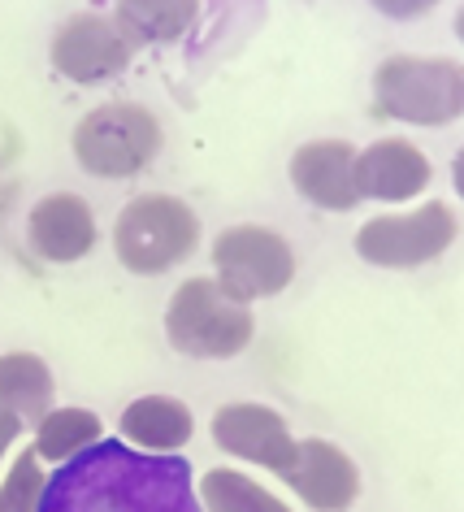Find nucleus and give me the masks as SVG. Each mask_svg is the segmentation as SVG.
Listing matches in <instances>:
<instances>
[{
    "label": "nucleus",
    "instance_id": "1",
    "mask_svg": "<svg viewBox=\"0 0 464 512\" xmlns=\"http://www.w3.org/2000/svg\"><path fill=\"white\" fill-rule=\"evenodd\" d=\"M40 512H204L183 456H152L105 439L48 473Z\"/></svg>",
    "mask_w": 464,
    "mask_h": 512
},
{
    "label": "nucleus",
    "instance_id": "2",
    "mask_svg": "<svg viewBox=\"0 0 464 512\" xmlns=\"http://www.w3.org/2000/svg\"><path fill=\"white\" fill-rule=\"evenodd\" d=\"M252 304L235 300L217 278H187L165 309V339L191 361H230L252 343Z\"/></svg>",
    "mask_w": 464,
    "mask_h": 512
},
{
    "label": "nucleus",
    "instance_id": "3",
    "mask_svg": "<svg viewBox=\"0 0 464 512\" xmlns=\"http://www.w3.org/2000/svg\"><path fill=\"white\" fill-rule=\"evenodd\" d=\"M200 248V217L187 200L165 196V191H144L126 200L118 222H113V252L131 274L157 278L170 274Z\"/></svg>",
    "mask_w": 464,
    "mask_h": 512
},
{
    "label": "nucleus",
    "instance_id": "4",
    "mask_svg": "<svg viewBox=\"0 0 464 512\" xmlns=\"http://www.w3.org/2000/svg\"><path fill=\"white\" fill-rule=\"evenodd\" d=\"M373 113L408 126H447L464 118V66L417 53L386 57L373 70Z\"/></svg>",
    "mask_w": 464,
    "mask_h": 512
},
{
    "label": "nucleus",
    "instance_id": "5",
    "mask_svg": "<svg viewBox=\"0 0 464 512\" xmlns=\"http://www.w3.org/2000/svg\"><path fill=\"white\" fill-rule=\"evenodd\" d=\"M161 122L157 113L135 100H109L87 109L74 126V161L96 178H131L148 170L161 152Z\"/></svg>",
    "mask_w": 464,
    "mask_h": 512
},
{
    "label": "nucleus",
    "instance_id": "6",
    "mask_svg": "<svg viewBox=\"0 0 464 512\" xmlns=\"http://www.w3.org/2000/svg\"><path fill=\"white\" fill-rule=\"evenodd\" d=\"M209 256H213V278L243 304L274 300L295 278L291 243L269 226H252V222L226 226L222 235L213 239Z\"/></svg>",
    "mask_w": 464,
    "mask_h": 512
},
{
    "label": "nucleus",
    "instance_id": "7",
    "mask_svg": "<svg viewBox=\"0 0 464 512\" xmlns=\"http://www.w3.org/2000/svg\"><path fill=\"white\" fill-rule=\"evenodd\" d=\"M456 243V213L447 200H425L412 213H382L356 230L360 261L378 270H421Z\"/></svg>",
    "mask_w": 464,
    "mask_h": 512
},
{
    "label": "nucleus",
    "instance_id": "8",
    "mask_svg": "<svg viewBox=\"0 0 464 512\" xmlns=\"http://www.w3.org/2000/svg\"><path fill=\"white\" fill-rule=\"evenodd\" d=\"M135 44L126 40V31L118 27V18L105 14H74L57 27L53 44H48V57H53V70L74 79L79 87H100L131 66Z\"/></svg>",
    "mask_w": 464,
    "mask_h": 512
},
{
    "label": "nucleus",
    "instance_id": "9",
    "mask_svg": "<svg viewBox=\"0 0 464 512\" xmlns=\"http://www.w3.org/2000/svg\"><path fill=\"white\" fill-rule=\"evenodd\" d=\"M213 443L222 447L226 456L235 460H248L256 469H269V473H287L291 460H295V447L300 439L291 434L287 417L269 404H252V400H235V404H222L213 413Z\"/></svg>",
    "mask_w": 464,
    "mask_h": 512
},
{
    "label": "nucleus",
    "instance_id": "10",
    "mask_svg": "<svg viewBox=\"0 0 464 512\" xmlns=\"http://www.w3.org/2000/svg\"><path fill=\"white\" fill-rule=\"evenodd\" d=\"M291 495H300L313 512H347L360 499L356 460L330 439H300L291 469L282 473Z\"/></svg>",
    "mask_w": 464,
    "mask_h": 512
},
{
    "label": "nucleus",
    "instance_id": "11",
    "mask_svg": "<svg viewBox=\"0 0 464 512\" xmlns=\"http://www.w3.org/2000/svg\"><path fill=\"white\" fill-rule=\"evenodd\" d=\"M434 178L430 157L404 135L373 139L369 148L356 152V187L360 200H382V204H404L417 200Z\"/></svg>",
    "mask_w": 464,
    "mask_h": 512
},
{
    "label": "nucleus",
    "instance_id": "12",
    "mask_svg": "<svg viewBox=\"0 0 464 512\" xmlns=\"http://www.w3.org/2000/svg\"><path fill=\"white\" fill-rule=\"evenodd\" d=\"M291 187L326 213L356 209V148L347 139H308L291 157Z\"/></svg>",
    "mask_w": 464,
    "mask_h": 512
},
{
    "label": "nucleus",
    "instance_id": "13",
    "mask_svg": "<svg viewBox=\"0 0 464 512\" xmlns=\"http://www.w3.org/2000/svg\"><path fill=\"white\" fill-rule=\"evenodd\" d=\"M27 239H31V248L53 265L83 261L100 239L92 204H87L83 196H74V191H48L44 200L31 204Z\"/></svg>",
    "mask_w": 464,
    "mask_h": 512
},
{
    "label": "nucleus",
    "instance_id": "14",
    "mask_svg": "<svg viewBox=\"0 0 464 512\" xmlns=\"http://www.w3.org/2000/svg\"><path fill=\"white\" fill-rule=\"evenodd\" d=\"M122 439L152 456H178L196 434V417L178 395H139L118 417Z\"/></svg>",
    "mask_w": 464,
    "mask_h": 512
},
{
    "label": "nucleus",
    "instance_id": "15",
    "mask_svg": "<svg viewBox=\"0 0 464 512\" xmlns=\"http://www.w3.org/2000/svg\"><path fill=\"white\" fill-rule=\"evenodd\" d=\"M53 369L35 352H5L0 356V413H14L18 421H40L53 413Z\"/></svg>",
    "mask_w": 464,
    "mask_h": 512
},
{
    "label": "nucleus",
    "instance_id": "16",
    "mask_svg": "<svg viewBox=\"0 0 464 512\" xmlns=\"http://www.w3.org/2000/svg\"><path fill=\"white\" fill-rule=\"evenodd\" d=\"M113 18L131 44H174L196 27L200 0H113Z\"/></svg>",
    "mask_w": 464,
    "mask_h": 512
},
{
    "label": "nucleus",
    "instance_id": "17",
    "mask_svg": "<svg viewBox=\"0 0 464 512\" xmlns=\"http://www.w3.org/2000/svg\"><path fill=\"white\" fill-rule=\"evenodd\" d=\"M96 443H105V426L92 408H53L40 426H35V456L44 465H70L83 452H92Z\"/></svg>",
    "mask_w": 464,
    "mask_h": 512
},
{
    "label": "nucleus",
    "instance_id": "18",
    "mask_svg": "<svg viewBox=\"0 0 464 512\" xmlns=\"http://www.w3.org/2000/svg\"><path fill=\"white\" fill-rule=\"evenodd\" d=\"M204 512H291V504L282 495H274L269 486L239 469H209L196 482Z\"/></svg>",
    "mask_w": 464,
    "mask_h": 512
},
{
    "label": "nucleus",
    "instance_id": "19",
    "mask_svg": "<svg viewBox=\"0 0 464 512\" xmlns=\"http://www.w3.org/2000/svg\"><path fill=\"white\" fill-rule=\"evenodd\" d=\"M44 486H48L44 460L35 456V447H27V452L9 465L5 482H0V512H40Z\"/></svg>",
    "mask_w": 464,
    "mask_h": 512
},
{
    "label": "nucleus",
    "instance_id": "20",
    "mask_svg": "<svg viewBox=\"0 0 464 512\" xmlns=\"http://www.w3.org/2000/svg\"><path fill=\"white\" fill-rule=\"evenodd\" d=\"M382 18H395V22H412V18H425L438 0H369Z\"/></svg>",
    "mask_w": 464,
    "mask_h": 512
},
{
    "label": "nucleus",
    "instance_id": "21",
    "mask_svg": "<svg viewBox=\"0 0 464 512\" xmlns=\"http://www.w3.org/2000/svg\"><path fill=\"white\" fill-rule=\"evenodd\" d=\"M22 426H27V421H18L14 413H0V460H5V452L14 447V439L22 434Z\"/></svg>",
    "mask_w": 464,
    "mask_h": 512
},
{
    "label": "nucleus",
    "instance_id": "22",
    "mask_svg": "<svg viewBox=\"0 0 464 512\" xmlns=\"http://www.w3.org/2000/svg\"><path fill=\"white\" fill-rule=\"evenodd\" d=\"M451 187H456V196L464 200V148L456 152V161H451Z\"/></svg>",
    "mask_w": 464,
    "mask_h": 512
},
{
    "label": "nucleus",
    "instance_id": "23",
    "mask_svg": "<svg viewBox=\"0 0 464 512\" xmlns=\"http://www.w3.org/2000/svg\"><path fill=\"white\" fill-rule=\"evenodd\" d=\"M456 40L464 44V5H460V14H456Z\"/></svg>",
    "mask_w": 464,
    "mask_h": 512
}]
</instances>
